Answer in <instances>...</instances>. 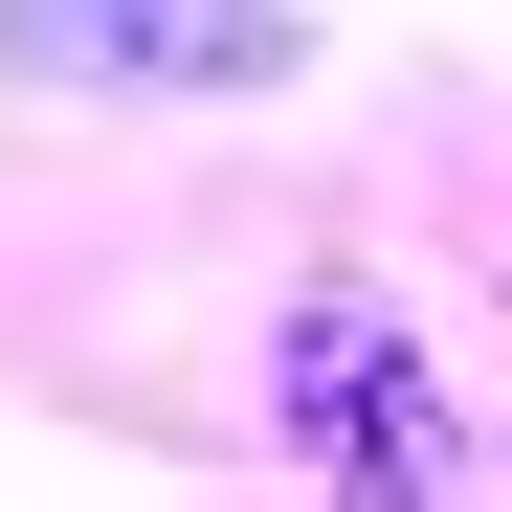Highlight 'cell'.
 Listing matches in <instances>:
<instances>
[{"mask_svg": "<svg viewBox=\"0 0 512 512\" xmlns=\"http://www.w3.org/2000/svg\"><path fill=\"white\" fill-rule=\"evenodd\" d=\"M0 67H90V90H268L290 0H0Z\"/></svg>", "mask_w": 512, "mask_h": 512, "instance_id": "cell-1", "label": "cell"}, {"mask_svg": "<svg viewBox=\"0 0 512 512\" xmlns=\"http://www.w3.org/2000/svg\"><path fill=\"white\" fill-rule=\"evenodd\" d=\"M290 446H334V468H446V401H401V334L379 312H312L290 334Z\"/></svg>", "mask_w": 512, "mask_h": 512, "instance_id": "cell-2", "label": "cell"}]
</instances>
